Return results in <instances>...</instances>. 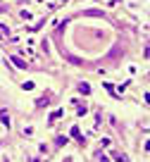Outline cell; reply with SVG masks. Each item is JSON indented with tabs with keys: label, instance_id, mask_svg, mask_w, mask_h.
Masks as SVG:
<instances>
[{
	"label": "cell",
	"instance_id": "6da1fadb",
	"mask_svg": "<svg viewBox=\"0 0 150 162\" xmlns=\"http://www.w3.org/2000/svg\"><path fill=\"white\" fill-rule=\"evenodd\" d=\"M79 88H81V93H90V86H88V84H81Z\"/></svg>",
	"mask_w": 150,
	"mask_h": 162
},
{
	"label": "cell",
	"instance_id": "7a4b0ae2",
	"mask_svg": "<svg viewBox=\"0 0 150 162\" xmlns=\"http://www.w3.org/2000/svg\"><path fill=\"white\" fill-rule=\"evenodd\" d=\"M12 62H14V65H17V67H26V62H22L19 57H12Z\"/></svg>",
	"mask_w": 150,
	"mask_h": 162
}]
</instances>
